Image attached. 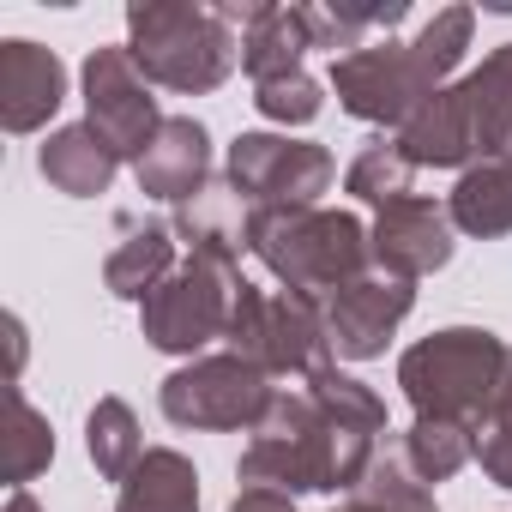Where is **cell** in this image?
Listing matches in <instances>:
<instances>
[{
	"mask_svg": "<svg viewBox=\"0 0 512 512\" xmlns=\"http://www.w3.org/2000/svg\"><path fill=\"white\" fill-rule=\"evenodd\" d=\"M386 398L344 374L338 362L308 374L302 386H278L272 410L241 446V488H278V494H350L368 464L380 458Z\"/></svg>",
	"mask_w": 512,
	"mask_h": 512,
	"instance_id": "obj_1",
	"label": "cell"
},
{
	"mask_svg": "<svg viewBox=\"0 0 512 512\" xmlns=\"http://www.w3.org/2000/svg\"><path fill=\"white\" fill-rule=\"evenodd\" d=\"M476 31V7H440L410 43H368L356 55L332 61V91L344 103V115L368 121V127H404L428 97L446 91V79L458 73L464 49Z\"/></svg>",
	"mask_w": 512,
	"mask_h": 512,
	"instance_id": "obj_2",
	"label": "cell"
},
{
	"mask_svg": "<svg viewBox=\"0 0 512 512\" xmlns=\"http://www.w3.org/2000/svg\"><path fill=\"white\" fill-rule=\"evenodd\" d=\"M398 145L416 169H470L482 157H512V43L488 49L476 73L428 97L404 127Z\"/></svg>",
	"mask_w": 512,
	"mask_h": 512,
	"instance_id": "obj_3",
	"label": "cell"
},
{
	"mask_svg": "<svg viewBox=\"0 0 512 512\" xmlns=\"http://www.w3.org/2000/svg\"><path fill=\"white\" fill-rule=\"evenodd\" d=\"M241 247L260 260L284 290L326 302L332 290L356 284L374 272V241L362 217L326 211V205H296V211H253L241 223Z\"/></svg>",
	"mask_w": 512,
	"mask_h": 512,
	"instance_id": "obj_4",
	"label": "cell"
},
{
	"mask_svg": "<svg viewBox=\"0 0 512 512\" xmlns=\"http://www.w3.org/2000/svg\"><path fill=\"white\" fill-rule=\"evenodd\" d=\"M127 55L139 61V73L151 85L205 97L235 73L241 43H235V25L223 19V7H205V0H133Z\"/></svg>",
	"mask_w": 512,
	"mask_h": 512,
	"instance_id": "obj_5",
	"label": "cell"
},
{
	"mask_svg": "<svg viewBox=\"0 0 512 512\" xmlns=\"http://www.w3.org/2000/svg\"><path fill=\"white\" fill-rule=\"evenodd\" d=\"M506 362H512V350L488 326H446L398 356V386L416 416L476 428L488 416V404L500 398Z\"/></svg>",
	"mask_w": 512,
	"mask_h": 512,
	"instance_id": "obj_6",
	"label": "cell"
},
{
	"mask_svg": "<svg viewBox=\"0 0 512 512\" xmlns=\"http://www.w3.org/2000/svg\"><path fill=\"white\" fill-rule=\"evenodd\" d=\"M241 266H235V247H217V241H199L187 247V260L139 302V332L151 350L163 356H199L205 344L229 338V314H235V296H241Z\"/></svg>",
	"mask_w": 512,
	"mask_h": 512,
	"instance_id": "obj_7",
	"label": "cell"
},
{
	"mask_svg": "<svg viewBox=\"0 0 512 512\" xmlns=\"http://www.w3.org/2000/svg\"><path fill=\"white\" fill-rule=\"evenodd\" d=\"M241 362L266 368L272 380H308L320 368H332V338H326V302L296 296V290H260L241 284L235 314H229V338H223Z\"/></svg>",
	"mask_w": 512,
	"mask_h": 512,
	"instance_id": "obj_8",
	"label": "cell"
},
{
	"mask_svg": "<svg viewBox=\"0 0 512 512\" xmlns=\"http://www.w3.org/2000/svg\"><path fill=\"white\" fill-rule=\"evenodd\" d=\"M278 398V380L266 368L241 362L235 350L223 356H193L187 368H175L163 386H157V404L175 428H217V434H253L260 416L272 410Z\"/></svg>",
	"mask_w": 512,
	"mask_h": 512,
	"instance_id": "obj_9",
	"label": "cell"
},
{
	"mask_svg": "<svg viewBox=\"0 0 512 512\" xmlns=\"http://www.w3.org/2000/svg\"><path fill=\"white\" fill-rule=\"evenodd\" d=\"M338 163L326 145L290 139V133H241L229 145V193L241 199V211H296V205H320V193L332 187Z\"/></svg>",
	"mask_w": 512,
	"mask_h": 512,
	"instance_id": "obj_10",
	"label": "cell"
},
{
	"mask_svg": "<svg viewBox=\"0 0 512 512\" xmlns=\"http://www.w3.org/2000/svg\"><path fill=\"white\" fill-rule=\"evenodd\" d=\"M85 121L109 139V151L127 163H139L145 151H151V139L163 133V109H157V97H151V79L139 73V61L127 55V43L121 49H91L85 55Z\"/></svg>",
	"mask_w": 512,
	"mask_h": 512,
	"instance_id": "obj_11",
	"label": "cell"
},
{
	"mask_svg": "<svg viewBox=\"0 0 512 512\" xmlns=\"http://www.w3.org/2000/svg\"><path fill=\"white\" fill-rule=\"evenodd\" d=\"M410 308H416V284L386 278V272H368V278L332 290L326 296L332 356L338 362H374V356H386V344H392V332L404 326Z\"/></svg>",
	"mask_w": 512,
	"mask_h": 512,
	"instance_id": "obj_12",
	"label": "cell"
},
{
	"mask_svg": "<svg viewBox=\"0 0 512 512\" xmlns=\"http://www.w3.org/2000/svg\"><path fill=\"white\" fill-rule=\"evenodd\" d=\"M452 235H458V229H452L446 205H434V199H422V193L392 199V205L374 217V229H368V241H374V272L416 284V278H428V272H440V266L452 260Z\"/></svg>",
	"mask_w": 512,
	"mask_h": 512,
	"instance_id": "obj_13",
	"label": "cell"
},
{
	"mask_svg": "<svg viewBox=\"0 0 512 512\" xmlns=\"http://www.w3.org/2000/svg\"><path fill=\"white\" fill-rule=\"evenodd\" d=\"M223 19L241 31V67L253 85H278V79H296L302 73V55L314 49V31H308V7H272V0H217Z\"/></svg>",
	"mask_w": 512,
	"mask_h": 512,
	"instance_id": "obj_14",
	"label": "cell"
},
{
	"mask_svg": "<svg viewBox=\"0 0 512 512\" xmlns=\"http://www.w3.org/2000/svg\"><path fill=\"white\" fill-rule=\"evenodd\" d=\"M61 103H67V67L55 49H43L31 37L0 43V127L37 133Z\"/></svg>",
	"mask_w": 512,
	"mask_h": 512,
	"instance_id": "obj_15",
	"label": "cell"
},
{
	"mask_svg": "<svg viewBox=\"0 0 512 512\" xmlns=\"http://www.w3.org/2000/svg\"><path fill=\"white\" fill-rule=\"evenodd\" d=\"M133 169H139V193L145 199L187 205V199H199L211 187V133L193 115H169L163 133L151 139V151Z\"/></svg>",
	"mask_w": 512,
	"mask_h": 512,
	"instance_id": "obj_16",
	"label": "cell"
},
{
	"mask_svg": "<svg viewBox=\"0 0 512 512\" xmlns=\"http://www.w3.org/2000/svg\"><path fill=\"white\" fill-rule=\"evenodd\" d=\"M37 169H43V181H49L55 193H67V199H97V193H109L121 157L109 151V139H103L91 121H73V127H55V133L37 145Z\"/></svg>",
	"mask_w": 512,
	"mask_h": 512,
	"instance_id": "obj_17",
	"label": "cell"
},
{
	"mask_svg": "<svg viewBox=\"0 0 512 512\" xmlns=\"http://www.w3.org/2000/svg\"><path fill=\"white\" fill-rule=\"evenodd\" d=\"M446 217L458 235L494 241L512 235V157H482L458 175V187L446 193Z\"/></svg>",
	"mask_w": 512,
	"mask_h": 512,
	"instance_id": "obj_18",
	"label": "cell"
},
{
	"mask_svg": "<svg viewBox=\"0 0 512 512\" xmlns=\"http://www.w3.org/2000/svg\"><path fill=\"white\" fill-rule=\"evenodd\" d=\"M115 512H199V470L175 446H151L139 470L121 482Z\"/></svg>",
	"mask_w": 512,
	"mask_h": 512,
	"instance_id": "obj_19",
	"label": "cell"
},
{
	"mask_svg": "<svg viewBox=\"0 0 512 512\" xmlns=\"http://www.w3.org/2000/svg\"><path fill=\"white\" fill-rule=\"evenodd\" d=\"M175 229L169 223H133L127 241L103 260V290L121 302H145L169 272H175Z\"/></svg>",
	"mask_w": 512,
	"mask_h": 512,
	"instance_id": "obj_20",
	"label": "cell"
},
{
	"mask_svg": "<svg viewBox=\"0 0 512 512\" xmlns=\"http://www.w3.org/2000/svg\"><path fill=\"white\" fill-rule=\"evenodd\" d=\"M85 452H91V464H97L103 482H127L139 470V458L151 446H145L139 416H133L127 398H97L91 404V416H85Z\"/></svg>",
	"mask_w": 512,
	"mask_h": 512,
	"instance_id": "obj_21",
	"label": "cell"
},
{
	"mask_svg": "<svg viewBox=\"0 0 512 512\" xmlns=\"http://www.w3.org/2000/svg\"><path fill=\"white\" fill-rule=\"evenodd\" d=\"M392 446H398V458L410 464L416 482H446V476H458L476 458V428L440 422V416H416Z\"/></svg>",
	"mask_w": 512,
	"mask_h": 512,
	"instance_id": "obj_22",
	"label": "cell"
},
{
	"mask_svg": "<svg viewBox=\"0 0 512 512\" xmlns=\"http://www.w3.org/2000/svg\"><path fill=\"white\" fill-rule=\"evenodd\" d=\"M332 512H440V506H434L428 482L410 476V464L398 458V446H380V458L368 464V476Z\"/></svg>",
	"mask_w": 512,
	"mask_h": 512,
	"instance_id": "obj_23",
	"label": "cell"
},
{
	"mask_svg": "<svg viewBox=\"0 0 512 512\" xmlns=\"http://www.w3.org/2000/svg\"><path fill=\"white\" fill-rule=\"evenodd\" d=\"M416 163L404 157V145H398V133H374L362 151H356V163L344 169V187L356 193V199H368V205H392V199H410L416 187Z\"/></svg>",
	"mask_w": 512,
	"mask_h": 512,
	"instance_id": "obj_24",
	"label": "cell"
},
{
	"mask_svg": "<svg viewBox=\"0 0 512 512\" xmlns=\"http://www.w3.org/2000/svg\"><path fill=\"white\" fill-rule=\"evenodd\" d=\"M55 464V428L49 416L13 386V434H7V488H25L31 476H43Z\"/></svg>",
	"mask_w": 512,
	"mask_h": 512,
	"instance_id": "obj_25",
	"label": "cell"
},
{
	"mask_svg": "<svg viewBox=\"0 0 512 512\" xmlns=\"http://www.w3.org/2000/svg\"><path fill=\"white\" fill-rule=\"evenodd\" d=\"M476 464L494 488H512V362L500 380V398L488 404V416L476 422Z\"/></svg>",
	"mask_w": 512,
	"mask_h": 512,
	"instance_id": "obj_26",
	"label": "cell"
},
{
	"mask_svg": "<svg viewBox=\"0 0 512 512\" xmlns=\"http://www.w3.org/2000/svg\"><path fill=\"white\" fill-rule=\"evenodd\" d=\"M253 109L266 121H284V127H302L326 109V91L314 73H296V79H278V85H253Z\"/></svg>",
	"mask_w": 512,
	"mask_h": 512,
	"instance_id": "obj_27",
	"label": "cell"
},
{
	"mask_svg": "<svg viewBox=\"0 0 512 512\" xmlns=\"http://www.w3.org/2000/svg\"><path fill=\"white\" fill-rule=\"evenodd\" d=\"M229 512H296V500L278 494V488H241V494L229 500Z\"/></svg>",
	"mask_w": 512,
	"mask_h": 512,
	"instance_id": "obj_28",
	"label": "cell"
},
{
	"mask_svg": "<svg viewBox=\"0 0 512 512\" xmlns=\"http://www.w3.org/2000/svg\"><path fill=\"white\" fill-rule=\"evenodd\" d=\"M7 338H13V374H19V362H25V326H19V314H7Z\"/></svg>",
	"mask_w": 512,
	"mask_h": 512,
	"instance_id": "obj_29",
	"label": "cell"
},
{
	"mask_svg": "<svg viewBox=\"0 0 512 512\" xmlns=\"http://www.w3.org/2000/svg\"><path fill=\"white\" fill-rule=\"evenodd\" d=\"M7 512H43V506L31 500V488H7Z\"/></svg>",
	"mask_w": 512,
	"mask_h": 512,
	"instance_id": "obj_30",
	"label": "cell"
}]
</instances>
